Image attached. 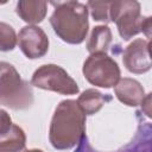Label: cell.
<instances>
[{
    "label": "cell",
    "mask_w": 152,
    "mask_h": 152,
    "mask_svg": "<svg viewBox=\"0 0 152 152\" xmlns=\"http://www.w3.org/2000/svg\"><path fill=\"white\" fill-rule=\"evenodd\" d=\"M82 72L90 84L106 89L115 87L121 78L119 64L107 52L90 53L83 63Z\"/></svg>",
    "instance_id": "277c9868"
},
{
    "label": "cell",
    "mask_w": 152,
    "mask_h": 152,
    "mask_svg": "<svg viewBox=\"0 0 152 152\" xmlns=\"http://www.w3.org/2000/svg\"><path fill=\"white\" fill-rule=\"evenodd\" d=\"M122 63L132 74L147 72L151 69L150 40L138 38L129 43L122 53Z\"/></svg>",
    "instance_id": "ba28073f"
},
{
    "label": "cell",
    "mask_w": 152,
    "mask_h": 152,
    "mask_svg": "<svg viewBox=\"0 0 152 152\" xmlns=\"http://www.w3.org/2000/svg\"><path fill=\"white\" fill-rule=\"evenodd\" d=\"M112 43V31L107 25L95 26L87 42V50L89 53L107 52Z\"/></svg>",
    "instance_id": "4fadbf2b"
},
{
    "label": "cell",
    "mask_w": 152,
    "mask_h": 152,
    "mask_svg": "<svg viewBox=\"0 0 152 152\" xmlns=\"http://www.w3.org/2000/svg\"><path fill=\"white\" fill-rule=\"evenodd\" d=\"M33 90L18 70L8 62H0V104L14 110L31 107Z\"/></svg>",
    "instance_id": "3957f363"
},
{
    "label": "cell",
    "mask_w": 152,
    "mask_h": 152,
    "mask_svg": "<svg viewBox=\"0 0 152 152\" xmlns=\"http://www.w3.org/2000/svg\"><path fill=\"white\" fill-rule=\"evenodd\" d=\"M108 101H110V96L107 94H102L96 89H87L81 93L78 99L76 100L78 107L87 115H94L97 113Z\"/></svg>",
    "instance_id": "7c38bea8"
},
{
    "label": "cell",
    "mask_w": 152,
    "mask_h": 152,
    "mask_svg": "<svg viewBox=\"0 0 152 152\" xmlns=\"http://www.w3.org/2000/svg\"><path fill=\"white\" fill-rule=\"evenodd\" d=\"M86 133V115L76 100L61 101L52 115L49 140L53 148L64 151L76 146Z\"/></svg>",
    "instance_id": "6da1fadb"
},
{
    "label": "cell",
    "mask_w": 152,
    "mask_h": 152,
    "mask_svg": "<svg viewBox=\"0 0 152 152\" xmlns=\"http://www.w3.org/2000/svg\"><path fill=\"white\" fill-rule=\"evenodd\" d=\"M31 86L61 95H76L80 91L77 82L57 64L40 65L32 75Z\"/></svg>",
    "instance_id": "5b68a950"
},
{
    "label": "cell",
    "mask_w": 152,
    "mask_h": 152,
    "mask_svg": "<svg viewBox=\"0 0 152 152\" xmlns=\"http://www.w3.org/2000/svg\"><path fill=\"white\" fill-rule=\"evenodd\" d=\"M114 94L121 103L128 107L140 106L146 96L145 89L140 84V82L129 77L119 80V82L114 87Z\"/></svg>",
    "instance_id": "9c48e42d"
},
{
    "label": "cell",
    "mask_w": 152,
    "mask_h": 152,
    "mask_svg": "<svg viewBox=\"0 0 152 152\" xmlns=\"http://www.w3.org/2000/svg\"><path fill=\"white\" fill-rule=\"evenodd\" d=\"M18 45L28 59H38L49 51V38L37 25H26L17 34Z\"/></svg>",
    "instance_id": "52a82bcc"
},
{
    "label": "cell",
    "mask_w": 152,
    "mask_h": 152,
    "mask_svg": "<svg viewBox=\"0 0 152 152\" xmlns=\"http://www.w3.org/2000/svg\"><path fill=\"white\" fill-rule=\"evenodd\" d=\"M12 119L10 116V114L5 110V109H1L0 108V133L7 131L11 125H12Z\"/></svg>",
    "instance_id": "2e32d148"
},
{
    "label": "cell",
    "mask_w": 152,
    "mask_h": 152,
    "mask_svg": "<svg viewBox=\"0 0 152 152\" xmlns=\"http://www.w3.org/2000/svg\"><path fill=\"white\" fill-rule=\"evenodd\" d=\"M15 12L27 25H36L44 20L48 13V2L40 0H20L17 2Z\"/></svg>",
    "instance_id": "30bf717a"
},
{
    "label": "cell",
    "mask_w": 152,
    "mask_h": 152,
    "mask_svg": "<svg viewBox=\"0 0 152 152\" xmlns=\"http://www.w3.org/2000/svg\"><path fill=\"white\" fill-rule=\"evenodd\" d=\"M26 134L21 127L12 124L11 127L0 133V152H25Z\"/></svg>",
    "instance_id": "8fae6325"
},
{
    "label": "cell",
    "mask_w": 152,
    "mask_h": 152,
    "mask_svg": "<svg viewBox=\"0 0 152 152\" xmlns=\"http://www.w3.org/2000/svg\"><path fill=\"white\" fill-rule=\"evenodd\" d=\"M25 152H44V151H42L39 148H31V150H26Z\"/></svg>",
    "instance_id": "ac0fdd59"
},
{
    "label": "cell",
    "mask_w": 152,
    "mask_h": 152,
    "mask_svg": "<svg viewBox=\"0 0 152 152\" xmlns=\"http://www.w3.org/2000/svg\"><path fill=\"white\" fill-rule=\"evenodd\" d=\"M55 10L50 17L53 32L65 43L78 45L84 42L89 30L88 7L78 1L51 2Z\"/></svg>",
    "instance_id": "7a4b0ae2"
},
{
    "label": "cell",
    "mask_w": 152,
    "mask_h": 152,
    "mask_svg": "<svg viewBox=\"0 0 152 152\" xmlns=\"http://www.w3.org/2000/svg\"><path fill=\"white\" fill-rule=\"evenodd\" d=\"M18 44V38L14 28L4 21H0V51H12Z\"/></svg>",
    "instance_id": "5bb4252c"
},
{
    "label": "cell",
    "mask_w": 152,
    "mask_h": 152,
    "mask_svg": "<svg viewBox=\"0 0 152 152\" xmlns=\"http://www.w3.org/2000/svg\"><path fill=\"white\" fill-rule=\"evenodd\" d=\"M88 11L95 21H103L109 23V7L110 1H88L87 4Z\"/></svg>",
    "instance_id": "9a60e30c"
},
{
    "label": "cell",
    "mask_w": 152,
    "mask_h": 152,
    "mask_svg": "<svg viewBox=\"0 0 152 152\" xmlns=\"http://www.w3.org/2000/svg\"><path fill=\"white\" fill-rule=\"evenodd\" d=\"M110 21L115 23L118 32L124 40H129L141 32L145 17L141 15L140 2L134 0L110 1Z\"/></svg>",
    "instance_id": "8992f818"
},
{
    "label": "cell",
    "mask_w": 152,
    "mask_h": 152,
    "mask_svg": "<svg viewBox=\"0 0 152 152\" xmlns=\"http://www.w3.org/2000/svg\"><path fill=\"white\" fill-rule=\"evenodd\" d=\"M141 32H144L146 34V37L150 40V32H151V17H145L144 21H142V26H141Z\"/></svg>",
    "instance_id": "e0dca14e"
}]
</instances>
